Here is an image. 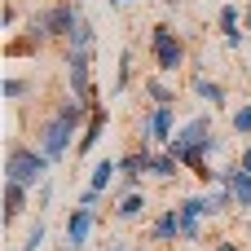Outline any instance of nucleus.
<instances>
[{
    "label": "nucleus",
    "mask_w": 251,
    "mask_h": 251,
    "mask_svg": "<svg viewBox=\"0 0 251 251\" xmlns=\"http://www.w3.org/2000/svg\"><path fill=\"white\" fill-rule=\"evenodd\" d=\"M18 22H26V18H22V9H18V0H4V31H13Z\"/></svg>",
    "instance_id": "obj_26"
},
{
    "label": "nucleus",
    "mask_w": 251,
    "mask_h": 251,
    "mask_svg": "<svg viewBox=\"0 0 251 251\" xmlns=\"http://www.w3.org/2000/svg\"><path fill=\"white\" fill-rule=\"evenodd\" d=\"M62 71H66V93L88 101V106H101L97 101V88H93V53H62Z\"/></svg>",
    "instance_id": "obj_6"
},
{
    "label": "nucleus",
    "mask_w": 251,
    "mask_h": 251,
    "mask_svg": "<svg viewBox=\"0 0 251 251\" xmlns=\"http://www.w3.org/2000/svg\"><path fill=\"white\" fill-rule=\"evenodd\" d=\"M229 212H238V207H234V194H229L225 185H207V190H203V216H207V221H221V216H229Z\"/></svg>",
    "instance_id": "obj_15"
},
{
    "label": "nucleus",
    "mask_w": 251,
    "mask_h": 251,
    "mask_svg": "<svg viewBox=\"0 0 251 251\" xmlns=\"http://www.w3.org/2000/svg\"><path fill=\"white\" fill-rule=\"evenodd\" d=\"M243 31L251 35V0H243Z\"/></svg>",
    "instance_id": "obj_31"
},
{
    "label": "nucleus",
    "mask_w": 251,
    "mask_h": 251,
    "mask_svg": "<svg viewBox=\"0 0 251 251\" xmlns=\"http://www.w3.org/2000/svg\"><path fill=\"white\" fill-rule=\"evenodd\" d=\"M247 57H251V49H247Z\"/></svg>",
    "instance_id": "obj_34"
},
{
    "label": "nucleus",
    "mask_w": 251,
    "mask_h": 251,
    "mask_svg": "<svg viewBox=\"0 0 251 251\" xmlns=\"http://www.w3.org/2000/svg\"><path fill=\"white\" fill-rule=\"evenodd\" d=\"M101 190H93V185H84V194H79V207H93V212H101Z\"/></svg>",
    "instance_id": "obj_27"
},
{
    "label": "nucleus",
    "mask_w": 251,
    "mask_h": 251,
    "mask_svg": "<svg viewBox=\"0 0 251 251\" xmlns=\"http://www.w3.org/2000/svg\"><path fill=\"white\" fill-rule=\"evenodd\" d=\"M31 146H35V150H40V154H44V159L57 168L66 154H75V146H79V132H75L71 124H62V119L49 110V115H44V119L31 128Z\"/></svg>",
    "instance_id": "obj_4"
},
{
    "label": "nucleus",
    "mask_w": 251,
    "mask_h": 251,
    "mask_svg": "<svg viewBox=\"0 0 251 251\" xmlns=\"http://www.w3.org/2000/svg\"><path fill=\"white\" fill-rule=\"evenodd\" d=\"M146 53H150V62H154V75H176V71H185V62H190L185 35H181L172 22H154V26H150Z\"/></svg>",
    "instance_id": "obj_3"
},
{
    "label": "nucleus",
    "mask_w": 251,
    "mask_h": 251,
    "mask_svg": "<svg viewBox=\"0 0 251 251\" xmlns=\"http://www.w3.org/2000/svg\"><path fill=\"white\" fill-rule=\"evenodd\" d=\"M229 194H234V207L238 212H251V172H234V181H229Z\"/></svg>",
    "instance_id": "obj_21"
},
{
    "label": "nucleus",
    "mask_w": 251,
    "mask_h": 251,
    "mask_svg": "<svg viewBox=\"0 0 251 251\" xmlns=\"http://www.w3.org/2000/svg\"><path fill=\"white\" fill-rule=\"evenodd\" d=\"M79 22H84V4L79 0H49V4H40V9H31L26 13V22H22V31H31V35H40V40H71L75 31H79Z\"/></svg>",
    "instance_id": "obj_1"
},
{
    "label": "nucleus",
    "mask_w": 251,
    "mask_h": 251,
    "mask_svg": "<svg viewBox=\"0 0 251 251\" xmlns=\"http://www.w3.org/2000/svg\"><path fill=\"white\" fill-rule=\"evenodd\" d=\"M216 31H221V40L243 35V4H221L216 9Z\"/></svg>",
    "instance_id": "obj_19"
},
{
    "label": "nucleus",
    "mask_w": 251,
    "mask_h": 251,
    "mask_svg": "<svg viewBox=\"0 0 251 251\" xmlns=\"http://www.w3.org/2000/svg\"><path fill=\"white\" fill-rule=\"evenodd\" d=\"M4 181H13V185H22V190L35 194L40 185L53 181V163H49L31 141L9 137V141H4Z\"/></svg>",
    "instance_id": "obj_2"
},
{
    "label": "nucleus",
    "mask_w": 251,
    "mask_h": 251,
    "mask_svg": "<svg viewBox=\"0 0 251 251\" xmlns=\"http://www.w3.org/2000/svg\"><path fill=\"white\" fill-rule=\"evenodd\" d=\"M101 251H141V247H119V243H106Z\"/></svg>",
    "instance_id": "obj_32"
},
{
    "label": "nucleus",
    "mask_w": 251,
    "mask_h": 251,
    "mask_svg": "<svg viewBox=\"0 0 251 251\" xmlns=\"http://www.w3.org/2000/svg\"><path fill=\"white\" fill-rule=\"evenodd\" d=\"M49 203H53V181H49V185H40V190H35V207H40V212H44V207H49Z\"/></svg>",
    "instance_id": "obj_28"
},
{
    "label": "nucleus",
    "mask_w": 251,
    "mask_h": 251,
    "mask_svg": "<svg viewBox=\"0 0 251 251\" xmlns=\"http://www.w3.org/2000/svg\"><path fill=\"white\" fill-rule=\"evenodd\" d=\"M88 185L101 190V194H110V190L119 185V159H97L93 172H88Z\"/></svg>",
    "instance_id": "obj_17"
},
{
    "label": "nucleus",
    "mask_w": 251,
    "mask_h": 251,
    "mask_svg": "<svg viewBox=\"0 0 251 251\" xmlns=\"http://www.w3.org/2000/svg\"><path fill=\"white\" fill-rule=\"evenodd\" d=\"M97 225H101V212H93V207H71L66 212V243L57 251H88V243H93V234H97Z\"/></svg>",
    "instance_id": "obj_7"
},
{
    "label": "nucleus",
    "mask_w": 251,
    "mask_h": 251,
    "mask_svg": "<svg viewBox=\"0 0 251 251\" xmlns=\"http://www.w3.org/2000/svg\"><path fill=\"white\" fill-rule=\"evenodd\" d=\"M212 137H216L212 115H207V110H199V115L181 119V128H176V137L168 141V150H203V154H207V141H212Z\"/></svg>",
    "instance_id": "obj_8"
},
{
    "label": "nucleus",
    "mask_w": 251,
    "mask_h": 251,
    "mask_svg": "<svg viewBox=\"0 0 251 251\" xmlns=\"http://www.w3.org/2000/svg\"><path fill=\"white\" fill-rule=\"evenodd\" d=\"M26 212H31V190H22V185L4 181V225H18Z\"/></svg>",
    "instance_id": "obj_14"
},
{
    "label": "nucleus",
    "mask_w": 251,
    "mask_h": 251,
    "mask_svg": "<svg viewBox=\"0 0 251 251\" xmlns=\"http://www.w3.org/2000/svg\"><path fill=\"white\" fill-rule=\"evenodd\" d=\"M150 243H159V247L181 243V212H176V203L163 207L159 216H150Z\"/></svg>",
    "instance_id": "obj_10"
},
{
    "label": "nucleus",
    "mask_w": 251,
    "mask_h": 251,
    "mask_svg": "<svg viewBox=\"0 0 251 251\" xmlns=\"http://www.w3.org/2000/svg\"><path fill=\"white\" fill-rule=\"evenodd\" d=\"M238 168L251 172V141H243V150H238Z\"/></svg>",
    "instance_id": "obj_30"
},
{
    "label": "nucleus",
    "mask_w": 251,
    "mask_h": 251,
    "mask_svg": "<svg viewBox=\"0 0 251 251\" xmlns=\"http://www.w3.org/2000/svg\"><path fill=\"white\" fill-rule=\"evenodd\" d=\"M181 172H185V168L176 163V154H172V150H154V159H150V176H154V181H163V185H168V181H176Z\"/></svg>",
    "instance_id": "obj_18"
},
{
    "label": "nucleus",
    "mask_w": 251,
    "mask_h": 251,
    "mask_svg": "<svg viewBox=\"0 0 251 251\" xmlns=\"http://www.w3.org/2000/svg\"><path fill=\"white\" fill-rule=\"evenodd\" d=\"M49 49V40H40V35H31V31H18L9 44H4V57L9 62H18V57H40Z\"/></svg>",
    "instance_id": "obj_16"
},
{
    "label": "nucleus",
    "mask_w": 251,
    "mask_h": 251,
    "mask_svg": "<svg viewBox=\"0 0 251 251\" xmlns=\"http://www.w3.org/2000/svg\"><path fill=\"white\" fill-rule=\"evenodd\" d=\"M141 93H146L150 106H176V84L168 75H146L141 79Z\"/></svg>",
    "instance_id": "obj_13"
},
{
    "label": "nucleus",
    "mask_w": 251,
    "mask_h": 251,
    "mask_svg": "<svg viewBox=\"0 0 251 251\" xmlns=\"http://www.w3.org/2000/svg\"><path fill=\"white\" fill-rule=\"evenodd\" d=\"M229 128H234V137L251 141V101H243V106L229 110Z\"/></svg>",
    "instance_id": "obj_25"
},
{
    "label": "nucleus",
    "mask_w": 251,
    "mask_h": 251,
    "mask_svg": "<svg viewBox=\"0 0 251 251\" xmlns=\"http://www.w3.org/2000/svg\"><path fill=\"white\" fill-rule=\"evenodd\" d=\"M35 88H40L35 75H4V101H26L35 97Z\"/></svg>",
    "instance_id": "obj_20"
},
{
    "label": "nucleus",
    "mask_w": 251,
    "mask_h": 251,
    "mask_svg": "<svg viewBox=\"0 0 251 251\" xmlns=\"http://www.w3.org/2000/svg\"><path fill=\"white\" fill-rule=\"evenodd\" d=\"M128 84H132V49H119V66H115V84H110V93L119 97V93H128Z\"/></svg>",
    "instance_id": "obj_23"
},
{
    "label": "nucleus",
    "mask_w": 251,
    "mask_h": 251,
    "mask_svg": "<svg viewBox=\"0 0 251 251\" xmlns=\"http://www.w3.org/2000/svg\"><path fill=\"white\" fill-rule=\"evenodd\" d=\"M176 128H181L176 106H146V115L137 119L141 146H150V150H168V141L176 137Z\"/></svg>",
    "instance_id": "obj_5"
},
{
    "label": "nucleus",
    "mask_w": 251,
    "mask_h": 251,
    "mask_svg": "<svg viewBox=\"0 0 251 251\" xmlns=\"http://www.w3.org/2000/svg\"><path fill=\"white\" fill-rule=\"evenodd\" d=\"M190 93H194L203 106H212V110H225V106H229V88H225L221 79H212L207 71H194V75H190Z\"/></svg>",
    "instance_id": "obj_9"
},
{
    "label": "nucleus",
    "mask_w": 251,
    "mask_h": 251,
    "mask_svg": "<svg viewBox=\"0 0 251 251\" xmlns=\"http://www.w3.org/2000/svg\"><path fill=\"white\" fill-rule=\"evenodd\" d=\"M106 124H110V110H106V106H97V110H93V119H88V124H84V132H79L75 154H93V150L101 146V137H106Z\"/></svg>",
    "instance_id": "obj_12"
},
{
    "label": "nucleus",
    "mask_w": 251,
    "mask_h": 251,
    "mask_svg": "<svg viewBox=\"0 0 251 251\" xmlns=\"http://www.w3.org/2000/svg\"><path fill=\"white\" fill-rule=\"evenodd\" d=\"M93 44H97V26L84 18V22H79V31L66 40V49H71V53H93Z\"/></svg>",
    "instance_id": "obj_22"
},
{
    "label": "nucleus",
    "mask_w": 251,
    "mask_h": 251,
    "mask_svg": "<svg viewBox=\"0 0 251 251\" xmlns=\"http://www.w3.org/2000/svg\"><path fill=\"white\" fill-rule=\"evenodd\" d=\"M212 251H243V243H238V238H216Z\"/></svg>",
    "instance_id": "obj_29"
},
{
    "label": "nucleus",
    "mask_w": 251,
    "mask_h": 251,
    "mask_svg": "<svg viewBox=\"0 0 251 251\" xmlns=\"http://www.w3.org/2000/svg\"><path fill=\"white\" fill-rule=\"evenodd\" d=\"M115 221H119V225H141V221H150V194H146V190L124 194V199L115 203Z\"/></svg>",
    "instance_id": "obj_11"
},
{
    "label": "nucleus",
    "mask_w": 251,
    "mask_h": 251,
    "mask_svg": "<svg viewBox=\"0 0 251 251\" xmlns=\"http://www.w3.org/2000/svg\"><path fill=\"white\" fill-rule=\"evenodd\" d=\"M110 4H115V9H132L137 0H110Z\"/></svg>",
    "instance_id": "obj_33"
},
{
    "label": "nucleus",
    "mask_w": 251,
    "mask_h": 251,
    "mask_svg": "<svg viewBox=\"0 0 251 251\" xmlns=\"http://www.w3.org/2000/svg\"><path fill=\"white\" fill-rule=\"evenodd\" d=\"M49 247V225H44V216H35L31 221V229H26V238H22V247L18 251H44Z\"/></svg>",
    "instance_id": "obj_24"
}]
</instances>
